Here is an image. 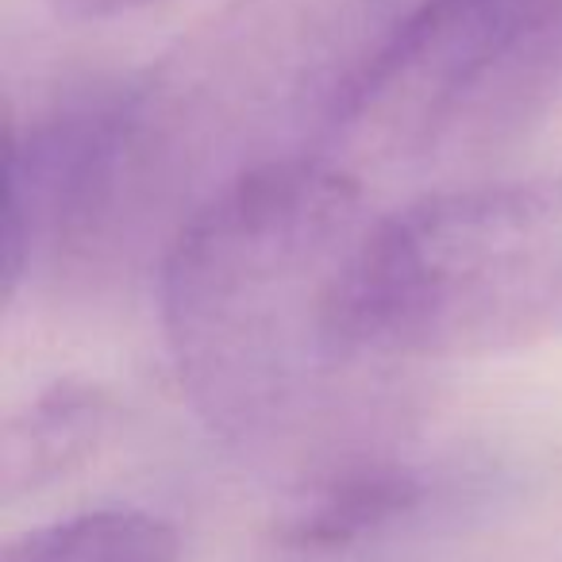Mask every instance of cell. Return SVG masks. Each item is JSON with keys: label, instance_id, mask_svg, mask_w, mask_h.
Masks as SVG:
<instances>
[{"label": "cell", "instance_id": "cell-2", "mask_svg": "<svg viewBox=\"0 0 562 562\" xmlns=\"http://www.w3.org/2000/svg\"><path fill=\"white\" fill-rule=\"evenodd\" d=\"M562 328V173L431 193L370 227L344 305L374 362L508 351Z\"/></svg>", "mask_w": 562, "mask_h": 562}, {"label": "cell", "instance_id": "cell-1", "mask_svg": "<svg viewBox=\"0 0 562 562\" xmlns=\"http://www.w3.org/2000/svg\"><path fill=\"white\" fill-rule=\"evenodd\" d=\"M374 224L359 173L308 155L243 166L181 216L158 278L162 331L212 424L273 428L359 362L344 305Z\"/></svg>", "mask_w": 562, "mask_h": 562}, {"label": "cell", "instance_id": "cell-6", "mask_svg": "<svg viewBox=\"0 0 562 562\" xmlns=\"http://www.w3.org/2000/svg\"><path fill=\"white\" fill-rule=\"evenodd\" d=\"M112 397L97 385L58 382L40 393L16 420L4 428L0 467H4V493L40 490V485L66 477V470L81 467L101 447L112 424Z\"/></svg>", "mask_w": 562, "mask_h": 562}, {"label": "cell", "instance_id": "cell-7", "mask_svg": "<svg viewBox=\"0 0 562 562\" xmlns=\"http://www.w3.org/2000/svg\"><path fill=\"white\" fill-rule=\"evenodd\" d=\"M0 562H181V539L143 508H93L24 531Z\"/></svg>", "mask_w": 562, "mask_h": 562}, {"label": "cell", "instance_id": "cell-4", "mask_svg": "<svg viewBox=\"0 0 562 562\" xmlns=\"http://www.w3.org/2000/svg\"><path fill=\"white\" fill-rule=\"evenodd\" d=\"M166 89L112 81L12 116L4 150V301L20 281L86 262L147 216L173 155Z\"/></svg>", "mask_w": 562, "mask_h": 562}, {"label": "cell", "instance_id": "cell-8", "mask_svg": "<svg viewBox=\"0 0 562 562\" xmlns=\"http://www.w3.org/2000/svg\"><path fill=\"white\" fill-rule=\"evenodd\" d=\"M150 4H166V0H55V9H63L66 16H81V20L127 16V12L150 9Z\"/></svg>", "mask_w": 562, "mask_h": 562}, {"label": "cell", "instance_id": "cell-3", "mask_svg": "<svg viewBox=\"0 0 562 562\" xmlns=\"http://www.w3.org/2000/svg\"><path fill=\"white\" fill-rule=\"evenodd\" d=\"M562 89V0H420L331 104L351 158L454 170L528 132Z\"/></svg>", "mask_w": 562, "mask_h": 562}, {"label": "cell", "instance_id": "cell-5", "mask_svg": "<svg viewBox=\"0 0 562 562\" xmlns=\"http://www.w3.org/2000/svg\"><path fill=\"white\" fill-rule=\"evenodd\" d=\"M424 485L390 459H359L328 470L290 505L278 524V543L293 551H336L367 539L397 516L413 513Z\"/></svg>", "mask_w": 562, "mask_h": 562}]
</instances>
